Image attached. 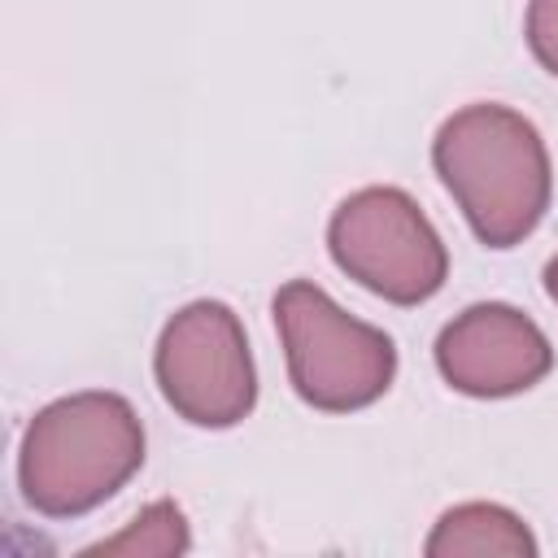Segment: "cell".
<instances>
[{"label":"cell","instance_id":"cell-1","mask_svg":"<svg viewBox=\"0 0 558 558\" xmlns=\"http://www.w3.org/2000/svg\"><path fill=\"white\" fill-rule=\"evenodd\" d=\"M432 166L488 248L523 244L554 196V166L541 131L497 100L449 113L432 140Z\"/></svg>","mask_w":558,"mask_h":558},{"label":"cell","instance_id":"cell-2","mask_svg":"<svg viewBox=\"0 0 558 558\" xmlns=\"http://www.w3.org/2000/svg\"><path fill=\"white\" fill-rule=\"evenodd\" d=\"M144 466V423L118 392H70L48 401L22 436L17 488L48 519L105 506Z\"/></svg>","mask_w":558,"mask_h":558},{"label":"cell","instance_id":"cell-3","mask_svg":"<svg viewBox=\"0 0 558 558\" xmlns=\"http://www.w3.org/2000/svg\"><path fill=\"white\" fill-rule=\"evenodd\" d=\"M270 314L288 357V379L305 405L323 414H353L392 388V336L340 310L314 279H288L275 292Z\"/></svg>","mask_w":558,"mask_h":558},{"label":"cell","instance_id":"cell-4","mask_svg":"<svg viewBox=\"0 0 558 558\" xmlns=\"http://www.w3.org/2000/svg\"><path fill=\"white\" fill-rule=\"evenodd\" d=\"M331 262L392 305H423L449 279V248L418 201L375 183L349 192L327 222Z\"/></svg>","mask_w":558,"mask_h":558},{"label":"cell","instance_id":"cell-5","mask_svg":"<svg viewBox=\"0 0 558 558\" xmlns=\"http://www.w3.org/2000/svg\"><path fill=\"white\" fill-rule=\"evenodd\" d=\"M153 375L166 405L192 427H235L257 405V366L244 323L222 301L174 310L153 349Z\"/></svg>","mask_w":558,"mask_h":558},{"label":"cell","instance_id":"cell-6","mask_svg":"<svg viewBox=\"0 0 558 558\" xmlns=\"http://www.w3.org/2000/svg\"><path fill=\"white\" fill-rule=\"evenodd\" d=\"M436 371L440 379L480 401L514 397L541 384L554 366V344L523 310L506 301H480L453 314L436 336Z\"/></svg>","mask_w":558,"mask_h":558},{"label":"cell","instance_id":"cell-7","mask_svg":"<svg viewBox=\"0 0 558 558\" xmlns=\"http://www.w3.org/2000/svg\"><path fill=\"white\" fill-rule=\"evenodd\" d=\"M427 558H536L532 527L497 501H462L445 510L423 541Z\"/></svg>","mask_w":558,"mask_h":558},{"label":"cell","instance_id":"cell-8","mask_svg":"<svg viewBox=\"0 0 558 558\" xmlns=\"http://www.w3.org/2000/svg\"><path fill=\"white\" fill-rule=\"evenodd\" d=\"M192 545V532H187V514L161 497V501H148L118 536H105L96 545H87L83 554H126V558H174V554H187Z\"/></svg>","mask_w":558,"mask_h":558},{"label":"cell","instance_id":"cell-9","mask_svg":"<svg viewBox=\"0 0 558 558\" xmlns=\"http://www.w3.org/2000/svg\"><path fill=\"white\" fill-rule=\"evenodd\" d=\"M523 35H527V48L541 61V70H549L558 78V0H527Z\"/></svg>","mask_w":558,"mask_h":558},{"label":"cell","instance_id":"cell-10","mask_svg":"<svg viewBox=\"0 0 558 558\" xmlns=\"http://www.w3.org/2000/svg\"><path fill=\"white\" fill-rule=\"evenodd\" d=\"M545 292H549V301L558 305V253L545 262Z\"/></svg>","mask_w":558,"mask_h":558}]
</instances>
